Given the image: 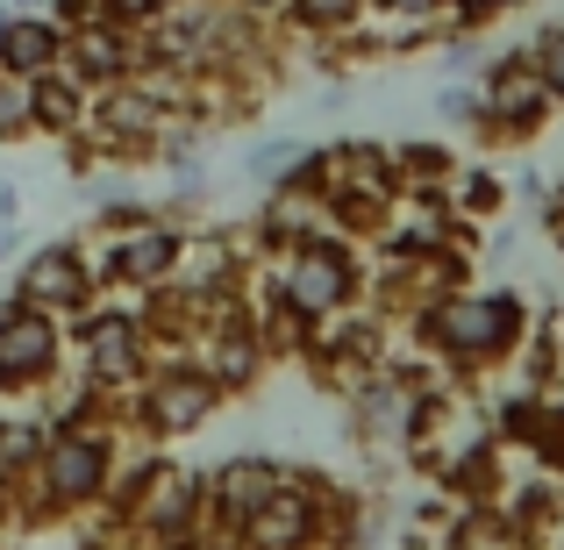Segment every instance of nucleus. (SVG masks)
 Masks as SVG:
<instances>
[{"label": "nucleus", "instance_id": "nucleus-20", "mask_svg": "<svg viewBox=\"0 0 564 550\" xmlns=\"http://www.w3.org/2000/svg\"><path fill=\"white\" fill-rule=\"evenodd\" d=\"M22 137H29V79L0 72V143H22Z\"/></svg>", "mask_w": 564, "mask_h": 550}, {"label": "nucleus", "instance_id": "nucleus-15", "mask_svg": "<svg viewBox=\"0 0 564 550\" xmlns=\"http://www.w3.org/2000/svg\"><path fill=\"white\" fill-rule=\"evenodd\" d=\"M279 22L301 29V36L322 43V51H336V43H350L365 22H372V0H286Z\"/></svg>", "mask_w": 564, "mask_h": 550}, {"label": "nucleus", "instance_id": "nucleus-12", "mask_svg": "<svg viewBox=\"0 0 564 550\" xmlns=\"http://www.w3.org/2000/svg\"><path fill=\"white\" fill-rule=\"evenodd\" d=\"M65 72L94 94V86H115V79H137L143 72V36L137 29H115V22H86V29H65Z\"/></svg>", "mask_w": 564, "mask_h": 550}, {"label": "nucleus", "instance_id": "nucleus-9", "mask_svg": "<svg viewBox=\"0 0 564 550\" xmlns=\"http://www.w3.org/2000/svg\"><path fill=\"white\" fill-rule=\"evenodd\" d=\"M193 365L221 386V400L258 393L264 371H272V358H264L258 330H250V301L229 308V315H215V322H200V336H193Z\"/></svg>", "mask_w": 564, "mask_h": 550}, {"label": "nucleus", "instance_id": "nucleus-4", "mask_svg": "<svg viewBox=\"0 0 564 550\" xmlns=\"http://www.w3.org/2000/svg\"><path fill=\"white\" fill-rule=\"evenodd\" d=\"M86 250H94L100 293H158L180 279V265L193 250V222H172L165 207H151L143 222H129L115 236H94Z\"/></svg>", "mask_w": 564, "mask_h": 550}, {"label": "nucleus", "instance_id": "nucleus-25", "mask_svg": "<svg viewBox=\"0 0 564 550\" xmlns=\"http://www.w3.org/2000/svg\"><path fill=\"white\" fill-rule=\"evenodd\" d=\"M0 222H22V193L14 186H0Z\"/></svg>", "mask_w": 564, "mask_h": 550}, {"label": "nucleus", "instance_id": "nucleus-14", "mask_svg": "<svg viewBox=\"0 0 564 550\" xmlns=\"http://www.w3.org/2000/svg\"><path fill=\"white\" fill-rule=\"evenodd\" d=\"M86 86L72 79L65 65L43 72V79H29V137H51V143H79L86 129Z\"/></svg>", "mask_w": 564, "mask_h": 550}, {"label": "nucleus", "instance_id": "nucleus-1", "mask_svg": "<svg viewBox=\"0 0 564 550\" xmlns=\"http://www.w3.org/2000/svg\"><path fill=\"white\" fill-rule=\"evenodd\" d=\"M529 330H536V308L514 287H451V293H436V301L400 315V336L414 344V358H429L457 386L514 365Z\"/></svg>", "mask_w": 564, "mask_h": 550}, {"label": "nucleus", "instance_id": "nucleus-27", "mask_svg": "<svg viewBox=\"0 0 564 550\" xmlns=\"http://www.w3.org/2000/svg\"><path fill=\"white\" fill-rule=\"evenodd\" d=\"M8 301H14V293H8V287H0V308H8Z\"/></svg>", "mask_w": 564, "mask_h": 550}, {"label": "nucleus", "instance_id": "nucleus-10", "mask_svg": "<svg viewBox=\"0 0 564 550\" xmlns=\"http://www.w3.org/2000/svg\"><path fill=\"white\" fill-rule=\"evenodd\" d=\"M243 550H322V472L293 465V479L243 522Z\"/></svg>", "mask_w": 564, "mask_h": 550}, {"label": "nucleus", "instance_id": "nucleus-11", "mask_svg": "<svg viewBox=\"0 0 564 550\" xmlns=\"http://www.w3.org/2000/svg\"><path fill=\"white\" fill-rule=\"evenodd\" d=\"M200 479H207V515L229 522L236 537H243V522L293 479V465H286V457H272V451H229L221 465H200Z\"/></svg>", "mask_w": 564, "mask_h": 550}, {"label": "nucleus", "instance_id": "nucleus-17", "mask_svg": "<svg viewBox=\"0 0 564 550\" xmlns=\"http://www.w3.org/2000/svg\"><path fill=\"white\" fill-rule=\"evenodd\" d=\"M301 158H307V137H293V129H272V137H258V143L243 151V180L272 193L293 165H301Z\"/></svg>", "mask_w": 564, "mask_h": 550}, {"label": "nucleus", "instance_id": "nucleus-8", "mask_svg": "<svg viewBox=\"0 0 564 550\" xmlns=\"http://www.w3.org/2000/svg\"><path fill=\"white\" fill-rule=\"evenodd\" d=\"M471 86H479V100H486V137L479 143H529V137H543V122L557 115L551 86L536 79V65H529L522 51L486 57Z\"/></svg>", "mask_w": 564, "mask_h": 550}, {"label": "nucleus", "instance_id": "nucleus-16", "mask_svg": "<svg viewBox=\"0 0 564 550\" xmlns=\"http://www.w3.org/2000/svg\"><path fill=\"white\" fill-rule=\"evenodd\" d=\"M443 201H451V215H465V222H494L500 207H508V180L486 172V165H457L451 186H443Z\"/></svg>", "mask_w": 564, "mask_h": 550}, {"label": "nucleus", "instance_id": "nucleus-13", "mask_svg": "<svg viewBox=\"0 0 564 550\" xmlns=\"http://www.w3.org/2000/svg\"><path fill=\"white\" fill-rule=\"evenodd\" d=\"M57 65H65V22L43 8H14L0 22V72L8 79H43Z\"/></svg>", "mask_w": 564, "mask_h": 550}, {"label": "nucleus", "instance_id": "nucleus-7", "mask_svg": "<svg viewBox=\"0 0 564 550\" xmlns=\"http://www.w3.org/2000/svg\"><path fill=\"white\" fill-rule=\"evenodd\" d=\"M72 365V336L57 315H43V308H0V400H36L51 393L57 379H65Z\"/></svg>", "mask_w": 564, "mask_h": 550}, {"label": "nucleus", "instance_id": "nucleus-5", "mask_svg": "<svg viewBox=\"0 0 564 550\" xmlns=\"http://www.w3.org/2000/svg\"><path fill=\"white\" fill-rule=\"evenodd\" d=\"M65 336H72V371H79L86 386H100V393H137V379L151 371V336H143V315L137 308H122V301H100V308H86L79 322H65Z\"/></svg>", "mask_w": 564, "mask_h": 550}, {"label": "nucleus", "instance_id": "nucleus-23", "mask_svg": "<svg viewBox=\"0 0 564 550\" xmlns=\"http://www.w3.org/2000/svg\"><path fill=\"white\" fill-rule=\"evenodd\" d=\"M236 14H250V22H279L286 14V0H229Z\"/></svg>", "mask_w": 564, "mask_h": 550}, {"label": "nucleus", "instance_id": "nucleus-18", "mask_svg": "<svg viewBox=\"0 0 564 550\" xmlns=\"http://www.w3.org/2000/svg\"><path fill=\"white\" fill-rule=\"evenodd\" d=\"M522 57H529V65H536V79L551 86V100L564 108V22H543L536 36L522 43Z\"/></svg>", "mask_w": 564, "mask_h": 550}, {"label": "nucleus", "instance_id": "nucleus-26", "mask_svg": "<svg viewBox=\"0 0 564 550\" xmlns=\"http://www.w3.org/2000/svg\"><path fill=\"white\" fill-rule=\"evenodd\" d=\"M8 8H36V0H8Z\"/></svg>", "mask_w": 564, "mask_h": 550}, {"label": "nucleus", "instance_id": "nucleus-21", "mask_svg": "<svg viewBox=\"0 0 564 550\" xmlns=\"http://www.w3.org/2000/svg\"><path fill=\"white\" fill-rule=\"evenodd\" d=\"M165 8H172V0H100V22H115V29H151Z\"/></svg>", "mask_w": 564, "mask_h": 550}, {"label": "nucleus", "instance_id": "nucleus-24", "mask_svg": "<svg viewBox=\"0 0 564 550\" xmlns=\"http://www.w3.org/2000/svg\"><path fill=\"white\" fill-rule=\"evenodd\" d=\"M22 258V222H0V265Z\"/></svg>", "mask_w": 564, "mask_h": 550}, {"label": "nucleus", "instance_id": "nucleus-28", "mask_svg": "<svg viewBox=\"0 0 564 550\" xmlns=\"http://www.w3.org/2000/svg\"><path fill=\"white\" fill-rule=\"evenodd\" d=\"M436 8H451V0H436Z\"/></svg>", "mask_w": 564, "mask_h": 550}, {"label": "nucleus", "instance_id": "nucleus-19", "mask_svg": "<svg viewBox=\"0 0 564 550\" xmlns=\"http://www.w3.org/2000/svg\"><path fill=\"white\" fill-rule=\"evenodd\" d=\"M436 115H443L451 129L486 137V100H479V86H471V79H451V86H443V94H436Z\"/></svg>", "mask_w": 564, "mask_h": 550}, {"label": "nucleus", "instance_id": "nucleus-6", "mask_svg": "<svg viewBox=\"0 0 564 550\" xmlns=\"http://www.w3.org/2000/svg\"><path fill=\"white\" fill-rule=\"evenodd\" d=\"M8 293H14V308H43V315H57V322H79L86 308L108 301L100 279H94V250H86V236L29 244L22 258H14Z\"/></svg>", "mask_w": 564, "mask_h": 550}, {"label": "nucleus", "instance_id": "nucleus-22", "mask_svg": "<svg viewBox=\"0 0 564 550\" xmlns=\"http://www.w3.org/2000/svg\"><path fill=\"white\" fill-rule=\"evenodd\" d=\"M51 14L65 29H86V22H100V0H51Z\"/></svg>", "mask_w": 564, "mask_h": 550}, {"label": "nucleus", "instance_id": "nucleus-3", "mask_svg": "<svg viewBox=\"0 0 564 550\" xmlns=\"http://www.w3.org/2000/svg\"><path fill=\"white\" fill-rule=\"evenodd\" d=\"M258 272H264V287L286 293L307 322H329V315H344V308L365 301V244H358V236H344V229L307 236V244L264 258Z\"/></svg>", "mask_w": 564, "mask_h": 550}, {"label": "nucleus", "instance_id": "nucleus-2", "mask_svg": "<svg viewBox=\"0 0 564 550\" xmlns=\"http://www.w3.org/2000/svg\"><path fill=\"white\" fill-rule=\"evenodd\" d=\"M129 443L122 422H51L36 465L14 479V529H72L100 515Z\"/></svg>", "mask_w": 564, "mask_h": 550}]
</instances>
